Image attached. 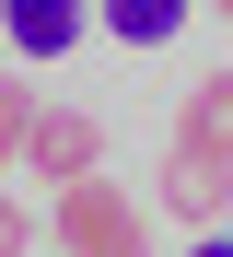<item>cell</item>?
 Listing matches in <instances>:
<instances>
[{
    "label": "cell",
    "instance_id": "cell-4",
    "mask_svg": "<svg viewBox=\"0 0 233 257\" xmlns=\"http://www.w3.org/2000/svg\"><path fill=\"white\" fill-rule=\"evenodd\" d=\"M0 35L24 59H59V47H82V0H0Z\"/></svg>",
    "mask_w": 233,
    "mask_h": 257
},
{
    "label": "cell",
    "instance_id": "cell-8",
    "mask_svg": "<svg viewBox=\"0 0 233 257\" xmlns=\"http://www.w3.org/2000/svg\"><path fill=\"white\" fill-rule=\"evenodd\" d=\"M24 245H35V222H24L12 199H0V257H24Z\"/></svg>",
    "mask_w": 233,
    "mask_h": 257
},
{
    "label": "cell",
    "instance_id": "cell-7",
    "mask_svg": "<svg viewBox=\"0 0 233 257\" xmlns=\"http://www.w3.org/2000/svg\"><path fill=\"white\" fill-rule=\"evenodd\" d=\"M24 128H35V94L0 70V164H24Z\"/></svg>",
    "mask_w": 233,
    "mask_h": 257
},
{
    "label": "cell",
    "instance_id": "cell-3",
    "mask_svg": "<svg viewBox=\"0 0 233 257\" xmlns=\"http://www.w3.org/2000/svg\"><path fill=\"white\" fill-rule=\"evenodd\" d=\"M152 199H163V222H210V234H221V222H233V164L175 141V152H163V176H152Z\"/></svg>",
    "mask_w": 233,
    "mask_h": 257
},
{
    "label": "cell",
    "instance_id": "cell-5",
    "mask_svg": "<svg viewBox=\"0 0 233 257\" xmlns=\"http://www.w3.org/2000/svg\"><path fill=\"white\" fill-rule=\"evenodd\" d=\"M175 141H186V152H221V164H233V70L186 82V105H175Z\"/></svg>",
    "mask_w": 233,
    "mask_h": 257
},
{
    "label": "cell",
    "instance_id": "cell-10",
    "mask_svg": "<svg viewBox=\"0 0 233 257\" xmlns=\"http://www.w3.org/2000/svg\"><path fill=\"white\" fill-rule=\"evenodd\" d=\"M210 12H221V24H233V0H210Z\"/></svg>",
    "mask_w": 233,
    "mask_h": 257
},
{
    "label": "cell",
    "instance_id": "cell-2",
    "mask_svg": "<svg viewBox=\"0 0 233 257\" xmlns=\"http://www.w3.org/2000/svg\"><path fill=\"white\" fill-rule=\"evenodd\" d=\"M24 164L47 187H82V176H105V117H82V105H35L24 128Z\"/></svg>",
    "mask_w": 233,
    "mask_h": 257
},
{
    "label": "cell",
    "instance_id": "cell-1",
    "mask_svg": "<svg viewBox=\"0 0 233 257\" xmlns=\"http://www.w3.org/2000/svg\"><path fill=\"white\" fill-rule=\"evenodd\" d=\"M59 234L70 257H152V222H140V199L128 187H105V176H82V187H59Z\"/></svg>",
    "mask_w": 233,
    "mask_h": 257
},
{
    "label": "cell",
    "instance_id": "cell-9",
    "mask_svg": "<svg viewBox=\"0 0 233 257\" xmlns=\"http://www.w3.org/2000/svg\"><path fill=\"white\" fill-rule=\"evenodd\" d=\"M186 257H233V234H198V245H186Z\"/></svg>",
    "mask_w": 233,
    "mask_h": 257
},
{
    "label": "cell",
    "instance_id": "cell-6",
    "mask_svg": "<svg viewBox=\"0 0 233 257\" xmlns=\"http://www.w3.org/2000/svg\"><path fill=\"white\" fill-rule=\"evenodd\" d=\"M93 12H105L117 47H175L186 35V0H93Z\"/></svg>",
    "mask_w": 233,
    "mask_h": 257
}]
</instances>
